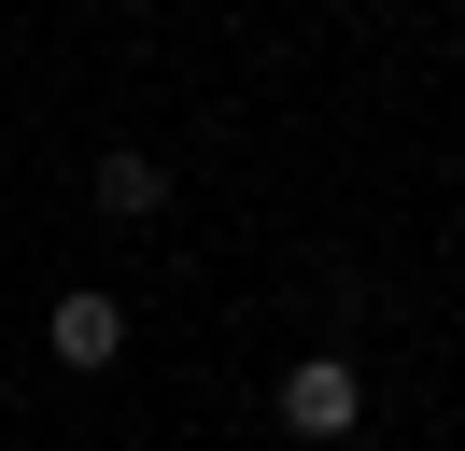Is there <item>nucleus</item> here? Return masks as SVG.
Segmentation results:
<instances>
[{"label": "nucleus", "mask_w": 465, "mask_h": 451, "mask_svg": "<svg viewBox=\"0 0 465 451\" xmlns=\"http://www.w3.org/2000/svg\"><path fill=\"white\" fill-rule=\"evenodd\" d=\"M282 423H296V451H339L352 423H367V381H352V353H296V366H282Z\"/></svg>", "instance_id": "f257e3e1"}, {"label": "nucleus", "mask_w": 465, "mask_h": 451, "mask_svg": "<svg viewBox=\"0 0 465 451\" xmlns=\"http://www.w3.org/2000/svg\"><path fill=\"white\" fill-rule=\"evenodd\" d=\"M155 197H170V169H155V155H99V212H127V226H142Z\"/></svg>", "instance_id": "7ed1b4c3"}, {"label": "nucleus", "mask_w": 465, "mask_h": 451, "mask_svg": "<svg viewBox=\"0 0 465 451\" xmlns=\"http://www.w3.org/2000/svg\"><path fill=\"white\" fill-rule=\"evenodd\" d=\"M127 15H155V0H127Z\"/></svg>", "instance_id": "20e7f679"}, {"label": "nucleus", "mask_w": 465, "mask_h": 451, "mask_svg": "<svg viewBox=\"0 0 465 451\" xmlns=\"http://www.w3.org/2000/svg\"><path fill=\"white\" fill-rule=\"evenodd\" d=\"M43 353H57V366H114L127 353V310L99 296V282H71V296L43 310Z\"/></svg>", "instance_id": "f03ea898"}]
</instances>
